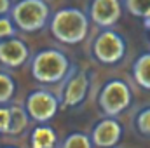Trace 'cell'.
<instances>
[{
	"label": "cell",
	"mask_w": 150,
	"mask_h": 148,
	"mask_svg": "<svg viewBox=\"0 0 150 148\" xmlns=\"http://www.w3.org/2000/svg\"><path fill=\"white\" fill-rule=\"evenodd\" d=\"M51 35L61 44L75 45L87 38L89 33V14L75 7H65L56 11L49 21Z\"/></svg>",
	"instance_id": "obj_1"
},
{
	"label": "cell",
	"mask_w": 150,
	"mask_h": 148,
	"mask_svg": "<svg viewBox=\"0 0 150 148\" xmlns=\"http://www.w3.org/2000/svg\"><path fill=\"white\" fill-rule=\"evenodd\" d=\"M72 63L59 49H42L32 58L30 72L38 84H61L72 72Z\"/></svg>",
	"instance_id": "obj_2"
},
{
	"label": "cell",
	"mask_w": 150,
	"mask_h": 148,
	"mask_svg": "<svg viewBox=\"0 0 150 148\" xmlns=\"http://www.w3.org/2000/svg\"><path fill=\"white\" fill-rule=\"evenodd\" d=\"M11 18L18 30L35 33L44 30L51 21V9L45 0H19L12 5Z\"/></svg>",
	"instance_id": "obj_3"
},
{
	"label": "cell",
	"mask_w": 150,
	"mask_h": 148,
	"mask_svg": "<svg viewBox=\"0 0 150 148\" xmlns=\"http://www.w3.org/2000/svg\"><path fill=\"white\" fill-rule=\"evenodd\" d=\"M133 101V91L122 78H110L98 92V108L105 117H119L127 110Z\"/></svg>",
	"instance_id": "obj_4"
},
{
	"label": "cell",
	"mask_w": 150,
	"mask_h": 148,
	"mask_svg": "<svg viewBox=\"0 0 150 148\" xmlns=\"http://www.w3.org/2000/svg\"><path fill=\"white\" fill-rule=\"evenodd\" d=\"M126 51H127V45H126L124 37L119 32L110 30V28H103L96 35L91 45L93 58L98 63L107 65V66L120 63L126 56Z\"/></svg>",
	"instance_id": "obj_5"
},
{
	"label": "cell",
	"mask_w": 150,
	"mask_h": 148,
	"mask_svg": "<svg viewBox=\"0 0 150 148\" xmlns=\"http://www.w3.org/2000/svg\"><path fill=\"white\" fill-rule=\"evenodd\" d=\"M25 108L33 122L49 124L58 115V111L61 108V101L58 94H54L49 89L40 87V89H33L32 92H28L25 99Z\"/></svg>",
	"instance_id": "obj_6"
},
{
	"label": "cell",
	"mask_w": 150,
	"mask_h": 148,
	"mask_svg": "<svg viewBox=\"0 0 150 148\" xmlns=\"http://www.w3.org/2000/svg\"><path fill=\"white\" fill-rule=\"evenodd\" d=\"M89 87H91V77L86 70L75 72V66L68 77L61 82L59 87V101H61V108H77L80 106L87 94H89Z\"/></svg>",
	"instance_id": "obj_7"
},
{
	"label": "cell",
	"mask_w": 150,
	"mask_h": 148,
	"mask_svg": "<svg viewBox=\"0 0 150 148\" xmlns=\"http://www.w3.org/2000/svg\"><path fill=\"white\" fill-rule=\"evenodd\" d=\"M91 140L94 148H115L122 136H124V127L117 120V117H101L91 129Z\"/></svg>",
	"instance_id": "obj_8"
},
{
	"label": "cell",
	"mask_w": 150,
	"mask_h": 148,
	"mask_svg": "<svg viewBox=\"0 0 150 148\" xmlns=\"http://www.w3.org/2000/svg\"><path fill=\"white\" fill-rule=\"evenodd\" d=\"M30 59V49L21 38L11 37L0 40V65L7 70L23 66Z\"/></svg>",
	"instance_id": "obj_9"
},
{
	"label": "cell",
	"mask_w": 150,
	"mask_h": 148,
	"mask_svg": "<svg viewBox=\"0 0 150 148\" xmlns=\"http://www.w3.org/2000/svg\"><path fill=\"white\" fill-rule=\"evenodd\" d=\"M122 14L119 0H93L89 5V19L100 28H112Z\"/></svg>",
	"instance_id": "obj_10"
},
{
	"label": "cell",
	"mask_w": 150,
	"mask_h": 148,
	"mask_svg": "<svg viewBox=\"0 0 150 148\" xmlns=\"http://www.w3.org/2000/svg\"><path fill=\"white\" fill-rule=\"evenodd\" d=\"M59 140L49 124H38L30 134V148H58Z\"/></svg>",
	"instance_id": "obj_11"
},
{
	"label": "cell",
	"mask_w": 150,
	"mask_h": 148,
	"mask_svg": "<svg viewBox=\"0 0 150 148\" xmlns=\"http://www.w3.org/2000/svg\"><path fill=\"white\" fill-rule=\"evenodd\" d=\"M131 73H133L134 82L142 89L150 91V52H142L134 59L133 68H131Z\"/></svg>",
	"instance_id": "obj_12"
},
{
	"label": "cell",
	"mask_w": 150,
	"mask_h": 148,
	"mask_svg": "<svg viewBox=\"0 0 150 148\" xmlns=\"http://www.w3.org/2000/svg\"><path fill=\"white\" fill-rule=\"evenodd\" d=\"M32 122L33 120L28 115L25 105L23 106L21 105H11V129H9V136H19V134H23Z\"/></svg>",
	"instance_id": "obj_13"
},
{
	"label": "cell",
	"mask_w": 150,
	"mask_h": 148,
	"mask_svg": "<svg viewBox=\"0 0 150 148\" xmlns=\"http://www.w3.org/2000/svg\"><path fill=\"white\" fill-rule=\"evenodd\" d=\"M58 148H94V145H93V140L89 134L74 131V132L67 134L63 138V141H59Z\"/></svg>",
	"instance_id": "obj_14"
},
{
	"label": "cell",
	"mask_w": 150,
	"mask_h": 148,
	"mask_svg": "<svg viewBox=\"0 0 150 148\" xmlns=\"http://www.w3.org/2000/svg\"><path fill=\"white\" fill-rule=\"evenodd\" d=\"M16 94V80L7 72H0V105H11Z\"/></svg>",
	"instance_id": "obj_15"
},
{
	"label": "cell",
	"mask_w": 150,
	"mask_h": 148,
	"mask_svg": "<svg viewBox=\"0 0 150 148\" xmlns=\"http://www.w3.org/2000/svg\"><path fill=\"white\" fill-rule=\"evenodd\" d=\"M133 125L140 136L150 138V106H143L142 110L136 111V115L133 118Z\"/></svg>",
	"instance_id": "obj_16"
},
{
	"label": "cell",
	"mask_w": 150,
	"mask_h": 148,
	"mask_svg": "<svg viewBox=\"0 0 150 148\" xmlns=\"http://www.w3.org/2000/svg\"><path fill=\"white\" fill-rule=\"evenodd\" d=\"M127 12L143 21L150 19V0H124Z\"/></svg>",
	"instance_id": "obj_17"
},
{
	"label": "cell",
	"mask_w": 150,
	"mask_h": 148,
	"mask_svg": "<svg viewBox=\"0 0 150 148\" xmlns=\"http://www.w3.org/2000/svg\"><path fill=\"white\" fill-rule=\"evenodd\" d=\"M16 30H18V26H16V23L12 21V18L0 16V40L16 37Z\"/></svg>",
	"instance_id": "obj_18"
},
{
	"label": "cell",
	"mask_w": 150,
	"mask_h": 148,
	"mask_svg": "<svg viewBox=\"0 0 150 148\" xmlns=\"http://www.w3.org/2000/svg\"><path fill=\"white\" fill-rule=\"evenodd\" d=\"M11 129V105H0V134L9 136Z\"/></svg>",
	"instance_id": "obj_19"
},
{
	"label": "cell",
	"mask_w": 150,
	"mask_h": 148,
	"mask_svg": "<svg viewBox=\"0 0 150 148\" xmlns=\"http://www.w3.org/2000/svg\"><path fill=\"white\" fill-rule=\"evenodd\" d=\"M12 4L11 0H0V16H7V12H11Z\"/></svg>",
	"instance_id": "obj_20"
},
{
	"label": "cell",
	"mask_w": 150,
	"mask_h": 148,
	"mask_svg": "<svg viewBox=\"0 0 150 148\" xmlns=\"http://www.w3.org/2000/svg\"><path fill=\"white\" fill-rule=\"evenodd\" d=\"M0 148H19V147H14V145H4V147H0Z\"/></svg>",
	"instance_id": "obj_21"
},
{
	"label": "cell",
	"mask_w": 150,
	"mask_h": 148,
	"mask_svg": "<svg viewBox=\"0 0 150 148\" xmlns=\"http://www.w3.org/2000/svg\"><path fill=\"white\" fill-rule=\"evenodd\" d=\"M145 26L149 28V33H150V19H147V21H145Z\"/></svg>",
	"instance_id": "obj_22"
},
{
	"label": "cell",
	"mask_w": 150,
	"mask_h": 148,
	"mask_svg": "<svg viewBox=\"0 0 150 148\" xmlns=\"http://www.w3.org/2000/svg\"><path fill=\"white\" fill-rule=\"evenodd\" d=\"M149 38H150V33H149Z\"/></svg>",
	"instance_id": "obj_23"
}]
</instances>
